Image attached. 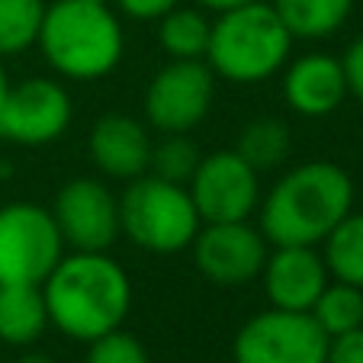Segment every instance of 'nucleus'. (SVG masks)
<instances>
[{"label":"nucleus","mask_w":363,"mask_h":363,"mask_svg":"<svg viewBox=\"0 0 363 363\" xmlns=\"http://www.w3.org/2000/svg\"><path fill=\"white\" fill-rule=\"evenodd\" d=\"M48 325L68 341L90 344L123 328L132 308V280L106 251H71L42 283Z\"/></svg>","instance_id":"obj_1"},{"label":"nucleus","mask_w":363,"mask_h":363,"mask_svg":"<svg viewBox=\"0 0 363 363\" xmlns=\"http://www.w3.org/2000/svg\"><path fill=\"white\" fill-rule=\"evenodd\" d=\"M354 177L335 161H302L261 196V232L274 245L318 247L328 232L354 213Z\"/></svg>","instance_id":"obj_2"},{"label":"nucleus","mask_w":363,"mask_h":363,"mask_svg":"<svg viewBox=\"0 0 363 363\" xmlns=\"http://www.w3.org/2000/svg\"><path fill=\"white\" fill-rule=\"evenodd\" d=\"M39 52L58 77L100 81L123 62L125 33L119 16L103 4L52 0L39 29Z\"/></svg>","instance_id":"obj_3"},{"label":"nucleus","mask_w":363,"mask_h":363,"mask_svg":"<svg viewBox=\"0 0 363 363\" xmlns=\"http://www.w3.org/2000/svg\"><path fill=\"white\" fill-rule=\"evenodd\" d=\"M293 42L296 39L277 16L274 4L254 0L245 7L216 13L206 65L222 81L254 87L286 68Z\"/></svg>","instance_id":"obj_4"},{"label":"nucleus","mask_w":363,"mask_h":363,"mask_svg":"<svg viewBox=\"0 0 363 363\" xmlns=\"http://www.w3.org/2000/svg\"><path fill=\"white\" fill-rule=\"evenodd\" d=\"M119 225L125 238L142 251L180 254L193 245L203 219L184 184L142 174L129 180L119 196Z\"/></svg>","instance_id":"obj_5"},{"label":"nucleus","mask_w":363,"mask_h":363,"mask_svg":"<svg viewBox=\"0 0 363 363\" xmlns=\"http://www.w3.org/2000/svg\"><path fill=\"white\" fill-rule=\"evenodd\" d=\"M65 257L52 209L29 199L0 206V286H42Z\"/></svg>","instance_id":"obj_6"},{"label":"nucleus","mask_w":363,"mask_h":363,"mask_svg":"<svg viewBox=\"0 0 363 363\" xmlns=\"http://www.w3.org/2000/svg\"><path fill=\"white\" fill-rule=\"evenodd\" d=\"M328 341L308 312L270 306L235 331L232 357L235 363H325Z\"/></svg>","instance_id":"obj_7"},{"label":"nucleus","mask_w":363,"mask_h":363,"mask_svg":"<svg viewBox=\"0 0 363 363\" xmlns=\"http://www.w3.org/2000/svg\"><path fill=\"white\" fill-rule=\"evenodd\" d=\"M203 222H247L261 206V171H254L235 148L203 155L186 184Z\"/></svg>","instance_id":"obj_8"},{"label":"nucleus","mask_w":363,"mask_h":363,"mask_svg":"<svg viewBox=\"0 0 363 363\" xmlns=\"http://www.w3.org/2000/svg\"><path fill=\"white\" fill-rule=\"evenodd\" d=\"M74 106L71 94L55 77H26L10 84L0 106V142L42 148L68 132Z\"/></svg>","instance_id":"obj_9"},{"label":"nucleus","mask_w":363,"mask_h":363,"mask_svg":"<svg viewBox=\"0 0 363 363\" xmlns=\"http://www.w3.org/2000/svg\"><path fill=\"white\" fill-rule=\"evenodd\" d=\"M216 74L206 62H171L145 87L148 129L164 135L193 132L213 110Z\"/></svg>","instance_id":"obj_10"},{"label":"nucleus","mask_w":363,"mask_h":363,"mask_svg":"<svg viewBox=\"0 0 363 363\" xmlns=\"http://www.w3.org/2000/svg\"><path fill=\"white\" fill-rule=\"evenodd\" d=\"M48 209L71 251H110L123 235L119 196L100 177L65 180Z\"/></svg>","instance_id":"obj_11"},{"label":"nucleus","mask_w":363,"mask_h":363,"mask_svg":"<svg viewBox=\"0 0 363 363\" xmlns=\"http://www.w3.org/2000/svg\"><path fill=\"white\" fill-rule=\"evenodd\" d=\"M193 264L209 283L222 289H238L261 280L270 241L257 225L247 222H203L190 245Z\"/></svg>","instance_id":"obj_12"},{"label":"nucleus","mask_w":363,"mask_h":363,"mask_svg":"<svg viewBox=\"0 0 363 363\" xmlns=\"http://www.w3.org/2000/svg\"><path fill=\"white\" fill-rule=\"evenodd\" d=\"M267 302L286 312H312L322 289L331 283L325 257L308 245H274L261 270Z\"/></svg>","instance_id":"obj_13"},{"label":"nucleus","mask_w":363,"mask_h":363,"mask_svg":"<svg viewBox=\"0 0 363 363\" xmlns=\"http://www.w3.org/2000/svg\"><path fill=\"white\" fill-rule=\"evenodd\" d=\"M347 77L341 58L328 52H308L283 68V100L293 113L306 119H325L341 110L347 100Z\"/></svg>","instance_id":"obj_14"},{"label":"nucleus","mask_w":363,"mask_h":363,"mask_svg":"<svg viewBox=\"0 0 363 363\" xmlns=\"http://www.w3.org/2000/svg\"><path fill=\"white\" fill-rule=\"evenodd\" d=\"M151 145L155 142L148 135V125L125 116V113L100 116L87 138V151L96 171L103 177L125 180V184L148 174Z\"/></svg>","instance_id":"obj_15"},{"label":"nucleus","mask_w":363,"mask_h":363,"mask_svg":"<svg viewBox=\"0 0 363 363\" xmlns=\"http://www.w3.org/2000/svg\"><path fill=\"white\" fill-rule=\"evenodd\" d=\"M48 328L42 286H0V341L33 347Z\"/></svg>","instance_id":"obj_16"},{"label":"nucleus","mask_w":363,"mask_h":363,"mask_svg":"<svg viewBox=\"0 0 363 363\" xmlns=\"http://www.w3.org/2000/svg\"><path fill=\"white\" fill-rule=\"evenodd\" d=\"M293 39H331L354 13V0H270Z\"/></svg>","instance_id":"obj_17"},{"label":"nucleus","mask_w":363,"mask_h":363,"mask_svg":"<svg viewBox=\"0 0 363 363\" xmlns=\"http://www.w3.org/2000/svg\"><path fill=\"white\" fill-rule=\"evenodd\" d=\"M213 20L203 7H174L158 20V39L171 62H206Z\"/></svg>","instance_id":"obj_18"},{"label":"nucleus","mask_w":363,"mask_h":363,"mask_svg":"<svg viewBox=\"0 0 363 363\" xmlns=\"http://www.w3.org/2000/svg\"><path fill=\"white\" fill-rule=\"evenodd\" d=\"M328 277L363 289V213H347L322 241Z\"/></svg>","instance_id":"obj_19"},{"label":"nucleus","mask_w":363,"mask_h":363,"mask_svg":"<svg viewBox=\"0 0 363 363\" xmlns=\"http://www.w3.org/2000/svg\"><path fill=\"white\" fill-rule=\"evenodd\" d=\"M289 148H293V135H289V125L277 116H261L251 119L245 129L238 132V142L235 151L254 167V171H274L286 161Z\"/></svg>","instance_id":"obj_20"},{"label":"nucleus","mask_w":363,"mask_h":363,"mask_svg":"<svg viewBox=\"0 0 363 363\" xmlns=\"http://www.w3.org/2000/svg\"><path fill=\"white\" fill-rule=\"evenodd\" d=\"M308 315L318 322V328L328 337L347 335V331L360 328L363 325V289L350 286V283H337L331 280L322 289V296L315 299Z\"/></svg>","instance_id":"obj_21"},{"label":"nucleus","mask_w":363,"mask_h":363,"mask_svg":"<svg viewBox=\"0 0 363 363\" xmlns=\"http://www.w3.org/2000/svg\"><path fill=\"white\" fill-rule=\"evenodd\" d=\"M48 0H0V58L23 55L39 42Z\"/></svg>","instance_id":"obj_22"},{"label":"nucleus","mask_w":363,"mask_h":363,"mask_svg":"<svg viewBox=\"0 0 363 363\" xmlns=\"http://www.w3.org/2000/svg\"><path fill=\"white\" fill-rule=\"evenodd\" d=\"M199 148L186 132L177 135H164L158 145H151V161H148V174L161 180H171V184H190L193 171L199 164Z\"/></svg>","instance_id":"obj_23"},{"label":"nucleus","mask_w":363,"mask_h":363,"mask_svg":"<svg viewBox=\"0 0 363 363\" xmlns=\"http://www.w3.org/2000/svg\"><path fill=\"white\" fill-rule=\"evenodd\" d=\"M87 363H151V357L135 335L116 328L87 344Z\"/></svg>","instance_id":"obj_24"},{"label":"nucleus","mask_w":363,"mask_h":363,"mask_svg":"<svg viewBox=\"0 0 363 363\" xmlns=\"http://www.w3.org/2000/svg\"><path fill=\"white\" fill-rule=\"evenodd\" d=\"M113 4L119 7V13L132 16L138 23H158L164 13L180 7L184 0H113Z\"/></svg>","instance_id":"obj_25"},{"label":"nucleus","mask_w":363,"mask_h":363,"mask_svg":"<svg viewBox=\"0 0 363 363\" xmlns=\"http://www.w3.org/2000/svg\"><path fill=\"white\" fill-rule=\"evenodd\" d=\"M341 68L347 77V94L363 103V35H357L341 55Z\"/></svg>","instance_id":"obj_26"},{"label":"nucleus","mask_w":363,"mask_h":363,"mask_svg":"<svg viewBox=\"0 0 363 363\" xmlns=\"http://www.w3.org/2000/svg\"><path fill=\"white\" fill-rule=\"evenodd\" d=\"M325 363H363V325L347 331V335L331 337Z\"/></svg>","instance_id":"obj_27"},{"label":"nucleus","mask_w":363,"mask_h":363,"mask_svg":"<svg viewBox=\"0 0 363 363\" xmlns=\"http://www.w3.org/2000/svg\"><path fill=\"white\" fill-rule=\"evenodd\" d=\"M196 7H203L206 13H225V10L245 7V4H254V0H193Z\"/></svg>","instance_id":"obj_28"},{"label":"nucleus","mask_w":363,"mask_h":363,"mask_svg":"<svg viewBox=\"0 0 363 363\" xmlns=\"http://www.w3.org/2000/svg\"><path fill=\"white\" fill-rule=\"evenodd\" d=\"M16 363H55L48 354H42V350H26V354H20V360Z\"/></svg>","instance_id":"obj_29"},{"label":"nucleus","mask_w":363,"mask_h":363,"mask_svg":"<svg viewBox=\"0 0 363 363\" xmlns=\"http://www.w3.org/2000/svg\"><path fill=\"white\" fill-rule=\"evenodd\" d=\"M7 90H10V77H7V68H4V58H0V106H4Z\"/></svg>","instance_id":"obj_30"},{"label":"nucleus","mask_w":363,"mask_h":363,"mask_svg":"<svg viewBox=\"0 0 363 363\" xmlns=\"http://www.w3.org/2000/svg\"><path fill=\"white\" fill-rule=\"evenodd\" d=\"M87 4H103V7H110L113 0H87Z\"/></svg>","instance_id":"obj_31"},{"label":"nucleus","mask_w":363,"mask_h":363,"mask_svg":"<svg viewBox=\"0 0 363 363\" xmlns=\"http://www.w3.org/2000/svg\"><path fill=\"white\" fill-rule=\"evenodd\" d=\"M0 171H4V151H0Z\"/></svg>","instance_id":"obj_32"}]
</instances>
